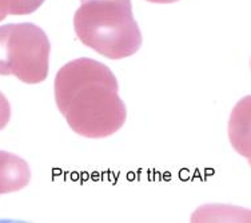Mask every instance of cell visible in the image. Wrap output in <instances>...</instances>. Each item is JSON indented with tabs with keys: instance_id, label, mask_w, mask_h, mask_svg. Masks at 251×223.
Returning <instances> with one entry per match:
<instances>
[{
	"instance_id": "1",
	"label": "cell",
	"mask_w": 251,
	"mask_h": 223,
	"mask_svg": "<svg viewBox=\"0 0 251 223\" xmlns=\"http://www.w3.org/2000/svg\"><path fill=\"white\" fill-rule=\"evenodd\" d=\"M53 88L58 110L77 135L103 139L126 123L118 80L100 62L90 58L68 62L56 74Z\"/></svg>"
},
{
	"instance_id": "2",
	"label": "cell",
	"mask_w": 251,
	"mask_h": 223,
	"mask_svg": "<svg viewBox=\"0 0 251 223\" xmlns=\"http://www.w3.org/2000/svg\"><path fill=\"white\" fill-rule=\"evenodd\" d=\"M74 28L84 46L114 60L132 56L142 46L131 0H80Z\"/></svg>"
},
{
	"instance_id": "3",
	"label": "cell",
	"mask_w": 251,
	"mask_h": 223,
	"mask_svg": "<svg viewBox=\"0 0 251 223\" xmlns=\"http://www.w3.org/2000/svg\"><path fill=\"white\" fill-rule=\"evenodd\" d=\"M50 40L43 29L31 23L10 25L8 63L11 75L27 84L44 82L49 75Z\"/></svg>"
},
{
	"instance_id": "4",
	"label": "cell",
	"mask_w": 251,
	"mask_h": 223,
	"mask_svg": "<svg viewBox=\"0 0 251 223\" xmlns=\"http://www.w3.org/2000/svg\"><path fill=\"white\" fill-rule=\"evenodd\" d=\"M31 180L28 163L12 152L0 151V194L23 190Z\"/></svg>"
},
{
	"instance_id": "5",
	"label": "cell",
	"mask_w": 251,
	"mask_h": 223,
	"mask_svg": "<svg viewBox=\"0 0 251 223\" xmlns=\"http://www.w3.org/2000/svg\"><path fill=\"white\" fill-rule=\"evenodd\" d=\"M10 25L0 27V75H11L10 63H8V34Z\"/></svg>"
},
{
	"instance_id": "6",
	"label": "cell",
	"mask_w": 251,
	"mask_h": 223,
	"mask_svg": "<svg viewBox=\"0 0 251 223\" xmlns=\"http://www.w3.org/2000/svg\"><path fill=\"white\" fill-rule=\"evenodd\" d=\"M44 0H8V15H27L43 4Z\"/></svg>"
},
{
	"instance_id": "7",
	"label": "cell",
	"mask_w": 251,
	"mask_h": 223,
	"mask_svg": "<svg viewBox=\"0 0 251 223\" xmlns=\"http://www.w3.org/2000/svg\"><path fill=\"white\" fill-rule=\"evenodd\" d=\"M11 119V106L7 98L0 92V131L7 127Z\"/></svg>"
},
{
	"instance_id": "8",
	"label": "cell",
	"mask_w": 251,
	"mask_h": 223,
	"mask_svg": "<svg viewBox=\"0 0 251 223\" xmlns=\"http://www.w3.org/2000/svg\"><path fill=\"white\" fill-rule=\"evenodd\" d=\"M8 15V0H0V22Z\"/></svg>"
},
{
	"instance_id": "9",
	"label": "cell",
	"mask_w": 251,
	"mask_h": 223,
	"mask_svg": "<svg viewBox=\"0 0 251 223\" xmlns=\"http://www.w3.org/2000/svg\"><path fill=\"white\" fill-rule=\"evenodd\" d=\"M147 1L158 3V4H167V3H175V1H178V0H147Z\"/></svg>"
}]
</instances>
